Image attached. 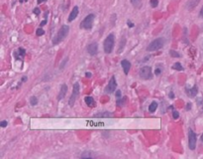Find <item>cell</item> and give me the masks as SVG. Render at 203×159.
Returning <instances> with one entry per match:
<instances>
[{
    "label": "cell",
    "mask_w": 203,
    "mask_h": 159,
    "mask_svg": "<svg viewBox=\"0 0 203 159\" xmlns=\"http://www.w3.org/2000/svg\"><path fill=\"white\" fill-rule=\"evenodd\" d=\"M7 126H8V122L6 120H2L1 122H0V126L1 127H6Z\"/></svg>",
    "instance_id": "cell-29"
},
{
    "label": "cell",
    "mask_w": 203,
    "mask_h": 159,
    "mask_svg": "<svg viewBox=\"0 0 203 159\" xmlns=\"http://www.w3.org/2000/svg\"><path fill=\"white\" fill-rule=\"evenodd\" d=\"M139 75L143 80H151L152 79V69L151 67L149 66H145L143 68L140 69V72H139Z\"/></svg>",
    "instance_id": "cell-5"
},
{
    "label": "cell",
    "mask_w": 203,
    "mask_h": 159,
    "mask_svg": "<svg viewBox=\"0 0 203 159\" xmlns=\"http://www.w3.org/2000/svg\"><path fill=\"white\" fill-rule=\"evenodd\" d=\"M170 54L171 57H174V58H179L180 55H179V53H177V51H174V50H171L170 51Z\"/></svg>",
    "instance_id": "cell-23"
},
{
    "label": "cell",
    "mask_w": 203,
    "mask_h": 159,
    "mask_svg": "<svg viewBox=\"0 0 203 159\" xmlns=\"http://www.w3.org/2000/svg\"><path fill=\"white\" fill-rule=\"evenodd\" d=\"M44 34H45V31H44L42 28H39L38 30H37V35L38 36H43Z\"/></svg>",
    "instance_id": "cell-27"
},
{
    "label": "cell",
    "mask_w": 203,
    "mask_h": 159,
    "mask_svg": "<svg viewBox=\"0 0 203 159\" xmlns=\"http://www.w3.org/2000/svg\"><path fill=\"white\" fill-rule=\"evenodd\" d=\"M172 69L177 70V71H183V67L181 66L180 63H175L174 66H172Z\"/></svg>",
    "instance_id": "cell-21"
},
{
    "label": "cell",
    "mask_w": 203,
    "mask_h": 159,
    "mask_svg": "<svg viewBox=\"0 0 203 159\" xmlns=\"http://www.w3.org/2000/svg\"><path fill=\"white\" fill-rule=\"evenodd\" d=\"M126 100H127L126 97H123V99H119V100H117V106H118V107H122V106H124V103H126Z\"/></svg>",
    "instance_id": "cell-22"
},
{
    "label": "cell",
    "mask_w": 203,
    "mask_h": 159,
    "mask_svg": "<svg viewBox=\"0 0 203 159\" xmlns=\"http://www.w3.org/2000/svg\"><path fill=\"white\" fill-rule=\"evenodd\" d=\"M46 0H38V3H42V2H45Z\"/></svg>",
    "instance_id": "cell-41"
},
{
    "label": "cell",
    "mask_w": 203,
    "mask_h": 159,
    "mask_svg": "<svg viewBox=\"0 0 203 159\" xmlns=\"http://www.w3.org/2000/svg\"><path fill=\"white\" fill-rule=\"evenodd\" d=\"M113 114L111 113H109V111H101V113H96L95 116V117H111L112 116Z\"/></svg>",
    "instance_id": "cell-16"
},
{
    "label": "cell",
    "mask_w": 203,
    "mask_h": 159,
    "mask_svg": "<svg viewBox=\"0 0 203 159\" xmlns=\"http://www.w3.org/2000/svg\"><path fill=\"white\" fill-rule=\"evenodd\" d=\"M67 61H69V58H67V57H66V58L65 59V61H63V62L62 63V65H60V70H62V69H63V67H65V66H66V62H67Z\"/></svg>",
    "instance_id": "cell-30"
},
{
    "label": "cell",
    "mask_w": 203,
    "mask_h": 159,
    "mask_svg": "<svg viewBox=\"0 0 203 159\" xmlns=\"http://www.w3.org/2000/svg\"><path fill=\"white\" fill-rule=\"evenodd\" d=\"M155 75H157V76L161 75V68H158V69L155 70Z\"/></svg>",
    "instance_id": "cell-32"
},
{
    "label": "cell",
    "mask_w": 203,
    "mask_h": 159,
    "mask_svg": "<svg viewBox=\"0 0 203 159\" xmlns=\"http://www.w3.org/2000/svg\"><path fill=\"white\" fill-rule=\"evenodd\" d=\"M172 117H174V119H177V118L179 117V113H178V111H177L175 110H172Z\"/></svg>",
    "instance_id": "cell-26"
},
{
    "label": "cell",
    "mask_w": 203,
    "mask_h": 159,
    "mask_svg": "<svg viewBox=\"0 0 203 159\" xmlns=\"http://www.w3.org/2000/svg\"><path fill=\"white\" fill-rule=\"evenodd\" d=\"M46 23H47V19H45V20H44V21H42V22H41L40 26H41V27H43L44 25H46Z\"/></svg>",
    "instance_id": "cell-35"
},
{
    "label": "cell",
    "mask_w": 203,
    "mask_h": 159,
    "mask_svg": "<svg viewBox=\"0 0 203 159\" xmlns=\"http://www.w3.org/2000/svg\"><path fill=\"white\" fill-rule=\"evenodd\" d=\"M127 24H128V26L130 27V28H132V27H134V24L130 21V20H128V21H127Z\"/></svg>",
    "instance_id": "cell-33"
},
{
    "label": "cell",
    "mask_w": 203,
    "mask_h": 159,
    "mask_svg": "<svg viewBox=\"0 0 203 159\" xmlns=\"http://www.w3.org/2000/svg\"><path fill=\"white\" fill-rule=\"evenodd\" d=\"M196 140H197V136H196L195 132L192 129L188 130V147L189 149L194 150L196 147Z\"/></svg>",
    "instance_id": "cell-6"
},
{
    "label": "cell",
    "mask_w": 203,
    "mask_h": 159,
    "mask_svg": "<svg viewBox=\"0 0 203 159\" xmlns=\"http://www.w3.org/2000/svg\"><path fill=\"white\" fill-rule=\"evenodd\" d=\"M25 1H27V0H20V2H21V3H23V2H25Z\"/></svg>",
    "instance_id": "cell-42"
},
{
    "label": "cell",
    "mask_w": 203,
    "mask_h": 159,
    "mask_svg": "<svg viewBox=\"0 0 203 159\" xmlns=\"http://www.w3.org/2000/svg\"><path fill=\"white\" fill-rule=\"evenodd\" d=\"M81 158H93L95 157V154L92 153V151H84L82 154L80 155Z\"/></svg>",
    "instance_id": "cell-17"
},
{
    "label": "cell",
    "mask_w": 203,
    "mask_h": 159,
    "mask_svg": "<svg viewBox=\"0 0 203 159\" xmlns=\"http://www.w3.org/2000/svg\"><path fill=\"white\" fill-rule=\"evenodd\" d=\"M114 45H115V37L113 34H109V35L106 37V39L104 40V43H103L104 52L106 54H110L113 51Z\"/></svg>",
    "instance_id": "cell-2"
},
{
    "label": "cell",
    "mask_w": 203,
    "mask_h": 159,
    "mask_svg": "<svg viewBox=\"0 0 203 159\" xmlns=\"http://www.w3.org/2000/svg\"><path fill=\"white\" fill-rule=\"evenodd\" d=\"M165 45V39L164 38H157L147 47V51L149 52H154V51L161 49Z\"/></svg>",
    "instance_id": "cell-3"
},
{
    "label": "cell",
    "mask_w": 203,
    "mask_h": 159,
    "mask_svg": "<svg viewBox=\"0 0 203 159\" xmlns=\"http://www.w3.org/2000/svg\"><path fill=\"white\" fill-rule=\"evenodd\" d=\"M130 1L135 8H140L142 6V0H130Z\"/></svg>",
    "instance_id": "cell-20"
},
{
    "label": "cell",
    "mask_w": 203,
    "mask_h": 159,
    "mask_svg": "<svg viewBox=\"0 0 203 159\" xmlns=\"http://www.w3.org/2000/svg\"><path fill=\"white\" fill-rule=\"evenodd\" d=\"M94 19H95V15L94 14L87 15L85 18L82 20V22L80 23V28L85 29V30H90L93 26Z\"/></svg>",
    "instance_id": "cell-4"
},
{
    "label": "cell",
    "mask_w": 203,
    "mask_h": 159,
    "mask_svg": "<svg viewBox=\"0 0 203 159\" xmlns=\"http://www.w3.org/2000/svg\"><path fill=\"white\" fill-rule=\"evenodd\" d=\"M157 109H158V103L157 101H153V103L150 104V107H149V111H150V113H155Z\"/></svg>",
    "instance_id": "cell-18"
},
{
    "label": "cell",
    "mask_w": 203,
    "mask_h": 159,
    "mask_svg": "<svg viewBox=\"0 0 203 159\" xmlns=\"http://www.w3.org/2000/svg\"><path fill=\"white\" fill-rule=\"evenodd\" d=\"M201 140L203 141V134H202V136H201Z\"/></svg>",
    "instance_id": "cell-43"
},
{
    "label": "cell",
    "mask_w": 203,
    "mask_h": 159,
    "mask_svg": "<svg viewBox=\"0 0 203 159\" xmlns=\"http://www.w3.org/2000/svg\"><path fill=\"white\" fill-rule=\"evenodd\" d=\"M87 52L90 56H95L98 52V45L97 43H91L87 46Z\"/></svg>",
    "instance_id": "cell-9"
},
{
    "label": "cell",
    "mask_w": 203,
    "mask_h": 159,
    "mask_svg": "<svg viewBox=\"0 0 203 159\" xmlns=\"http://www.w3.org/2000/svg\"><path fill=\"white\" fill-rule=\"evenodd\" d=\"M116 99H117V100L121 99V91H120V90L116 91Z\"/></svg>",
    "instance_id": "cell-31"
},
{
    "label": "cell",
    "mask_w": 203,
    "mask_h": 159,
    "mask_svg": "<svg viewBox=\"0 0 203 159\" xmlns=\"http://www.w3.org/2000/svg\"><path fill=\"white\" fill-rule=\"evenodd\" d=\"M170 97H171V99H174V92H171L170 93Z\"/></svg>",
    "instance_id": "cell-36"
},
{
    "label": "cell",
    "mask_w": 203,
    "mask_h": 159,
    "mask_svg": "<svg viewBox=\"0 0 203 159\" xmlns=\"http://www.w3.org/2000/svg\"><path fill=\"white\" fill-rule=\"evenodd\" d=\"M121 66H122V68H123L125 75H128V73L130 72V69H131V63L128 60L124 59V60L121 61Z\"/></svg>",
    "instance_id": "cell-10"
},
{
    "label": "cell",
    "mask_w": 203,
    "mask_h": 159,
    "mask_svg": "<svg viewBox=\"0 0 203 159\" xmlns=\"http://www.w3.org/2000/svg\"><path fill=\"white\" fill-rule=\"evenodd\" d=\"M78 12H79L78 7H77V6H74V7L72 8V12H70L69 16V19H67V20H69V22L73 21V20L77 17V15H78Z\"/></svg>",
    "instance_id": "cell-11"
},
{
    "label": "cell",
    "mask_w": 203,
    "mask_h": 159,
    "mask_svg": "<svg viewBox=\"0 0 203 159\" xmlns=\"http://www.w3.org/2000/svg\"><path fill=\"white\" fill-rule=\"evenodd\" d=\"M125 44H126V38H125V36H123L121 39V43H120V46H119L120 49H118V53H121L122 51H123L124 47H125Z\"/></svg>",
    "instance_id": "cell-19"
},
{
    "label": "cell",
    "mask_w": 203,
    "mask_h": 159,
    "mask_svg": "<svg viewBox=\"0 0 203 159\" xmlns=\"http://www.w3.org/2000/svg\"><path fill=\"white\" fill-rule=\"evenodd\" d=\"M66 92H67V86H66V84H62V87H60V93H59V97H57V100H63V97H66Z\"/></svg>",
    "instance_id": "cell-13"
},
{
    "label": "cell",
    "mask_w": 203,
    "mask_h": 159,
    "mask_svg": "<svg viewBox=\"0 0 203 159\" xmlns=\"http://www.w3.org/2000/svg\"><path fill=\"white\" fill-rule=\"evenodd\" d=\"M85 77L90 78V77H91V74H90V73H86V74H85Z\"/></svg>",
    "instance_id": "cell-39"
},
{
    "label": "cell",
    "mask_w": 203,
    "mask_h": 159,
    "mask_svg": "<svg viewBox=\"0 0 203 159\" xmlns=\"http://www.w3.org/2000/svg\"><path fill=\"white\" fill-rule=\"evenodd\" d=\"M199 1H200V0H189L186 3V5H185V7H186V9L189 10V11H191V10H193L196 6L198 5Z\"/></svg>",
    "instance_id": "cell-12"
},
{
    "label": "cell",
    "mask_w": 203,
    "mask_h": 159,
    "mask_svg": "<svg viewBox=\"0 0 203 159\" xmlns=\"http://www.w3.org/2000/svg\"><path fill=\"white\" fill-rule=\"evenodd\" d=\"M84 101H85V103L90 107H93L96 106L95 100H94L93 97H86L85 99H84Z\"/></svg>",
    "instance_id": "cell-15"
},
{
    "label": "cell",
    "mask_w": 203,
    "mask_h": 159,
    "mask_svg": "<svg viewBox=\"0 0 203 159\" xmlns=\"http://www.w3.org/2000/svg\"><path fill=\"white\" fill-rule=\"evenodd\" d=\"M25 50L23 48H19V56L20 57H24L25 56Z\"/></svg>",
    "instance_id": "cell-28"
},
{
    "label": "cell",
    "mask_w": 203,
    "mask_h": 159,
    "mask_svg": "<svg viewBox=\"0 0 203 159\" xmlns=\"http://www.w3.org/2000/svg\"><path fill=\"white\" fill-rule=\"evenodd\" d=\"M191 107H192V106H191V103H187V104H186V110H190V109H191Z\"/></svg>",
    "instance_id": "cell-34"
},
{
    "label": "cell",
    "mask_w": 203,
    "mask_h": 159,
    "mask_svg": "<svg viewBox=\"0 0 203 159\" xmlns=\"http://www.w3.org/2000/svg\"><path fill=\"white\" fill-rule=\"evenodd\" d=\"M27 81V77H23L22 78V82H26Z\"/></svg>",
    "instance_id": "cell-40"
},
{
    "label": "cell",
    "mask_w": 203,
    "mask_h": 159,
    "mask_svg": "<svg viewBox=\"0 0 203 159\" xmlns=\"http://www.w3.org/2000/svg\"><path fill=\"white\" fill-rule=\"evenodd\" d=\"M79 83H74L73 84V90H72V97H70V99L69 100V107H72L74 101L76 100L77 97L79 96Z\"/></svg>",
    "instance_id": "cell-7"
},
{
    "label": "cell",
    "mask_w": 203,
    "mask_h": 159,
    "mask_svg": "<svg viewBox=\"0 0 203 159\" xmlns=\"http://www.w3.org/2000/svg\"><path fill=\"white\" fill-rule=\"evenodd\" d=\"M30 103H31L32 106H36V104L38 103V99H37L36 97H32L31 99H30Z\"/></svg>",
    "instance_id": "cell-25"
},
{
    "label": "cell",
    "mask_w": 203,
    "mask_h": 159,
    "mask_svg": "<svg viewBox=\"0 0 203 159\" xmlns=\"http://www.w3.org/2000/svg\"><path fill=\"white\" fill-rule=\"evenodd\" d=\"M199 15H200L201 18H203V6H202V8L200 10V13H199Z\"/></svg>",
    "instance_id": "cell-37"
},
{
    "label": "cell",
    "mask_w": 203,
    "mask_h": 159,
    "mask_svg": "<svg viewBox=\"0 0 203 159\" xmlns=\"http://www.w3.org/2000/svg\"><path fill=\"white\" fill-rule=\"evenodd\" d=\"M34 13H35V14H39V13H40V10H39L38 8H36L35 10H34Z\"/></svg>",
    "instance_id": "cell-38"
},
{
    "label": "cell",
    "mask_w": 203,
    "mask_h": 159,
    "mask_svg": "<svg viewBox=\"0 0 203 159\" xmlns=\"http://www.w3.org/2000/svg\"><path fill=\"white\" fill-rule=\"evenodd\" d=\"M150 4L153 8H155L158 5V0H150Z\"/></svg>",
    "instance_id": "cell-24"
},
{
    "label": "cell",
    "mask_w": 203,
    "mask_h": 159,
    "mask_svg": "<svg viewBox=\"0 0 203 159\" xmlns=\"http://www.w3.org/2000/svg\"><path fill=\"white\" fill-rule=\"evenodd\" d=\"M69 32V27L67 25H63L62 27H60V30L57 33V35L54 37V39H53L54 45H57V44H60V42H62L63 40L67 36Z\"/></svg>",
    "instance_id": "cell-1"
},
{
    "label": "cell",
    "mask_w": 203,
    "mask_h": 159,
    "mask_svg": "<svg viewBox=\"0 0 203 159\" xmlns=\"http://www.w3.org/2000/svg\"><path fill=\"white\" fill-rule=\"evenodd\" d=\"M116 87H117V83H116V80H115V77L113 76L109 81V83H108L107 87H105V92L108 94H112L115 92Z\"/></svg>",
    "instance_id": "cell-8"
},
{
    "label": "cell",
    "mask_w": 203,
    "mask_h": 159,
    "mask_svg": "<svg viewBox=\"0 0 203 159\" xmlns=\"http://www.w3.org/2000/svg\"><path fill=\"white\" fill-rule=\"evenodd\" d=\"M186 93H187V94H188V97H194L196 96V94H197V93H198V87H196V86H194L193 87H191L190 90L187 89V87H186Z\"/></svg>",
    "instance_id": "cell-14"
}]
</instances>
